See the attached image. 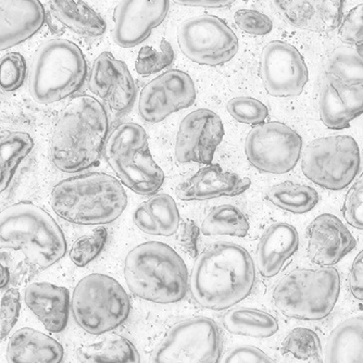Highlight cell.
<instances>
[{"instance_id":"6da1fadb","label":"cell","mask_w":363,"mask_h":363,"mask_svg":"<svg viewBox=\"0 0 363 363\" xmlns=\"http://www.w3.org/2000/svg\"><path fill=\"white\" fill-rule=\"evenodd\" d=\"M256 279L250 252L233 242H216L196 259L191 275L194 301L210 310H225L250 295Z\"/></svg>"},{"instance_id":"9a60e30c","label":"cell","mask_w":363,"mask_h":363,"mask_svg":"<svg viewBox=\"0 0 363 363\" xmlns=\"http://www.w3.org/2000/svg\"><path fill=\"white\" fill-rule=\"evenodd\" d=\"M195 99L193 79L183 71H167L143 89L138 112L144 121L158 123L170 114L191 107Z\"/></svg>"},{"instance_id":"52a82bcc","label":"cell","mask_w":363,"mask_h":363,"mask_svg":"<svg viewBox=\"0 0 363 363\" xmlns=\"http://www.w3.org/2000/svg\"><path fill=\"white\" fill-rule=\"evenodd\" d=\"M340 293V277L336 269H296L275 287L273 301L285 317L320 321L331 315Z\"/></svg>"},{"instance_id":"3957f363","label":"cell","mask_w":363,"mask_h":363,"mask_svg":"<svg viewBox=\"0 0 363 363\" xmlns=\"http://www.w3.org/2000/svg\"><path fill=\"white\" fill-rule=\"evenodd\" d=\"M50 205L65 221L77 225H103L116 221L128 206L121 183L106 173H87L59 182Z\"/></svg>"},{"instance_id":"7a4b0ae2","label":"cell","mask_w":363,"mask_h":363,"mask_svg":"<svg viewBox=\"0 0 363 363\" xmlns=\"http://www.w3.org/2000/svg\"><path fill=\"white\" fill-rule=\"evenodd\" d=\"M109 132L105 107L95 97L81 95L63 108L50 142V158L65 173L97 164Z\"/></svg>"},{"instance_id":"f6af8a7d","label":"cell","mask_w":363,"mask_h":363,"mask_svg":"<svg viewBox=\"0 0 363 363\" xmlns=\"http://www.w3.org/2000/svg\"><path fill=\"white\" fill-rule=\"evenodd\" d=\"M220 363H277L259 348L250 345H240L230 348Z\"/></svg>"},{"instance_id":"5b68a950","label":"cell","mask_w":363,"mask_h":363,"mask_svg":"<svg viewBox=\"0 0 363 363\" xmlns=\"http://www.w3.org/2000/svg\"><path fill=\"white\" fill-rule=\"evenodd\" d=\"M0 250H20L30 266L46 270L67 254V242L48 212L23 201L0 211Z\"/></svg>"},{"instance_id":"c3c4849f","label":"cell","mask_w":363,"mask_h":363,"mask_svg":"<svg viewBox=\"0 0 363 363\" xmlns=\"http://www.w3.org/2000/svg\"><path fill=\"white\" fill-rule=\"evenodd\" d=\"M182 6H189V7H203V8H223L232 5L233 1H220V0H191V1H175Z\"/></svg>"},{"instance_id":"83f0119b","label":"cell","mask_w":363,"mask_h":363,"mask_svg":"<svg viewBox=\"0 0 363 363\" xmlns=\"http://www.w3.org/2000/svg\"><path fill=\"white\" fill-rule=\"evenodd\" d=\"M324 363H363V318L345 320L334 328Z\"/></svg>"},{"instance_id":"ac0fdd59","label":"cell","mask_w":363,"mask_h":363,"mask_svg":"<svg viewBox=\"0 0 363 363\" xmlns=\"http://www.w3.org/2000/svg\"><path fill=\"white\" fill-rule=\"evenodd\" d=\"M89 89L118 113L128 112L135 101V83L128 65L108 52L94 61Z\"/></svg>"},{"instance_id":"d6a6232c","label":"cell","mask_w":363,"mask_h":363,"mask_svg":"<svg viewBox=\"0 0 363 363\" xmlns=\"http://www.w3.org/2000/svg\"><path fill=\"white\" fill-rule=\"evenodd\" d=\"M34 140L26 132L0 135V194L9 187L16 169L34 148Z\"/></svg>"},{"instance_id":"ffe728a7","label":"cell","mask_w":363,"mask_h":363,"mask_svg":"<svg viewBox=\"0 0 363 363\" xmlns=\"http://www.w3.org/2000/svg\"><path fill=\"white\" fill-rule=\"evenodd\" d=\"M273 5L285 21L301 30L330 33L342 23L340 0H279Z\"/></svg>"},{"instance_id":"cb8c5ba5","label":"cell","mask_w":363,"mask_h":363,"mask_svg":"<svg viewBox=\"0 0 363 363\" xmlns=\"http://www.w3.org/2000/svg\"><path fill=\"white\" fill-rule=\"evenodd\" d=\"M298 246V232L291 224L277 222L269 226L257 246V264L262 277L279 274Z\"/></svg>"},{"instance_id":"d590c367","label":"cell","mask_w":363,"mask_h":363,"mask_svg":"<svg viewBox=\"0 0 363 363\" xmlns=\"http://www.w3.org/2000/svg\"><path fill=\"white\" fill-rule=\"evenodd\" d=\"M282 352L298 360L308 361V363H324L321 340L318 334L309 328L293 330L283 340Z\"/></svg>"},{"instance_id":"4316f807","label":"cell","mask_w":363,"mask_h":363,"mask_svg":"<svg viewBox=\"0 0 363 363\" xmlns=\"http://www.w3.org/2000/svg\"><path fill=\"white\" fill-rule=\"evenodd\" d=\"M133 222L144 233L171 236L179 230L181 216L170 195L157 194L136 208Z\"/></svg>"},{"instance_id":"681fc988","label":"cell","mask_w":363,"mask_h":363,"mask_svg":"<svg viewBox=\"0 0 363 363\" xmlns=\"http://www.w3.org/2000/svg\"><path fill=\"white\" fill-rule=\"evenodd\" d=\"M10 281V273L8 269L0 262V289L7 286Z\"/></svg>"},{"instance_id":"ab89813d","label":"cell","mask_w":363,"mask_h":363,"mask_svg":"<svg viewBox=\"0 0 363 363\" xmlns=\"http://www.w3.org/2000/svg\"><path fill=\"white\" fill-rule=\"evenodd\" d=\"M26 77V62L22 55L9 52L0 59V89L14 91L23 85Z\"/></svg>"},{"instance_id":"8992f818","label":"cell","mask_w":363,"mask_h":363,"mask_svg":"<svg viewBox=\"0 0 363 363\" xmlns=\"http://www.w3.org/2000/svg\"><path fill=\"white\" fill-rule=\"evenodd\" d=\"M86 75V59L77 44L67 40H47L30 65V97L40 105L58 103L79 91Z\"/></svg>"},{"instance_id":"7c38bea8","label":"cell","mask_w":363,"mask_h":363,"mask_svg":"<svg viewBox=\"0 0 363 363\" xmlns=\"http://www.w3.org/2000/svg\"><path fill=\"white\" fill-rule=\"evenodd\" d=\"M182 52L198 65H224L238 52V38L223 20L214 16H198L185 20L177 28Z\"/></svg>"},{"instance_id":"f1b7e54d","label":"cell","mask_w":363,"mask_h":363,"mask_svg":"<svg viewBox=\"0 0 363 363\" xmlns=\"http://www.w3.org/2000/svg\"><path fill=\"white\" fill-rule=\"evenodd\" d=\"M48 5L55 18L75 34L91 38L105 34V20L87 4L75 0H52Z\"/></svg>"},{"instance_id":"ba28073f","label":"cell","mask_w":363,"mask_h":363,"mask_svg":"<svg viewBox=\"0 0 363 363\" xmlns=\"http://www.w3.org/2000/svg\"><path fill=\"white\" fill-rule=\"evenodd\" d=\"M104 156L126 187L140 195H155L164 183V172L150 154L148 138L133 122L119 124L108 135Z\"/></svg>"},{"instance_id":"30bf717a","label":"cell","mask_w":363,"mask_h":363,"mask_svg":"<svg viewBox=\"0 0 363 363\" xmlns=\"http://www.w3.org/2000/svg\"><path fill=\"white\" fill-rule=\"evenodd\" d=\"M360 162V150L354 138L326 136L306 146L301 169L305 177L318 186L342 191L356 179Z\"/></svg>"},{"instance_id":"277c9868","label":"cell","mask_w":363,"mask_h":363,"mask_svg":"<svg viewBox=\"0 0 363 363\" xmlns=\"http://www.w3.org/2000/svg\"><path fill=\"white\" fill-rule=\"evenodd\" d=\"M124 277L134 295L160 305L179 303L189 289L184 261L160 242H144L130 250L124 262Z\"/></svg>"},{"instance_id":"9c48e42d","label":"cell","mask_w":363,"mask_h":363,"mask_svg":"<svg viewBox=\"0 0 363 363\" xmlns=\"http://www.w3.org/2000/svg\"><path fill=\"white\" fill-rule=\"evenodd\" d=\"M71 307L73 318L83 331L101 335L113 331L128 320L130 301L116 279L94 273L77 283Z\"/></svg>"},{"instance_id":"60d3db41","label":"cell","mask_w":363,"mask_h":363,"mask_svg":"<svg viewBox=\"0 0 363 363\" xmlns=\"http://www.w3.org/2000/svg\"><path fill=\"white\" fill-rule=\"evenodd\" d=\"M21 296L19 291L10 289L4 294L0 303V338L5 340L19 320Z\"/></svg>"},{"instance_id":"f35d334b","label":"cell","mask_w":363,"mask_h":363,"mask_svg":"<svg viewBox=\"0 0 363 363\" xmlns=\"http://www.w3.org/2000/svg\"><path fill=\"white\" fill-rule=\"evenodd\" d=\"M107 230L104 228L94 230L91 235H85L75 240L71 247L70 259L75 266L85 267L97 258L107 242Z\"/></svg>"},{"instance_id":"484cf974","label":"cell","mask_w":363,"mask_h":363,"mask_svg":"<svg viewBox=\"0 0 363 363\" xmlns=\"http://www.w3.org/2000/svg\"><path fill=\"white\" fill-rule=\"evenodd\" d=\"M63 354L60 342L30 328H20L7 346L8 363H61Z\"/></svg>"},{"instance_id":"f546056e","label":"cell","mask_w":363,"mask_h":363,"mask_svg":"<svg viewBox=\"0 0 363 363\" xmlns=\"http://www.w3.org/2000/svg\"><path fill=\"white\" fill-rule=\"evenodd\" d=\"M222 325L228 333L252 338H268L279 331L273 315L252 308H236L226 312Z\"/></svg>"},{"instance_id":"4fadbf2b","label":"cell","mask_w":363,"mask_h":363,"mask_svg":"<svg viewBox=\"0 0 363 363\" xmlns=\"http://www.w3.org/2000/svg\"><path fill=\"white\" fill-rule=\"evenodd\" d=\"M301 152V136L281 122H264L254 126L245 140V152L250 164L271 174H284L293 170Z\"/></svg>"},{"instance_id":"d6986e66","label":"cell","mask_w":363,"mask_h":363,"mask_svg":"<svg viewBox=\"0 0 363 363\" xmlns=\"http://www.w3.org/2000/svg\"><path fill=\"white\" fill-rule=\"evenodd\" d=\"M308 257L318 266L340 262L357 247L356 238L336 216L323 213L308 226Z\"/></svg>"},{"instance_id":"e575fe53","label":"cell","mask_w":363,"mask_h":363,"mask_svg":"<svg viewBox=\"0 0 363 363\" xmlns=\"http://www.w3.org/2000/svg\"><path fill=\"white\" fill-rule=\"evenodd\" d=\"M250 230L245 214L235 206L222 205L209 212L201 224L206 236L228 235L244 238Z\"/></svg>"},{"instance_id":"bcb514c9","label":"cell","mask_w":363,"mask_h":363,"mask_svg":"<svg viewBox=\"0 0 363 363\" xmlns=\"http://www.w3.org/2000/svg\"><path fill=\"white\" fill-rule=\"evenodd\" d=\"M199 235H201V230L198 228L197 224L194 221L185 222L182 225L181 233L179 236V242L182 248L184 250L189 256L191 258H197L198 252V242H199Z\"/></svg>"},{"instance_id":"603a6c76","label":"cell","mask_w":363,"mask_h":363,"mask_svg":"<svg viewBox=\"0 0 363 363\" xmlns=\"http://www.w3.org/2000/svg\"><path fill=\"white\" fill-rule=\"evenodd\" d=\"M24 301L49 332L59 333L68 325L71 301L65 287L32 283L26 287Z\"/></svg>"},{"instance_id":"ee69618b","label":"cell","mask_w":363,"mask_h":363,"mask_svg":"<svg viewBox=\"0 0 363 363\" xmlns=\"http://www.w3.org/2000/svg\"><path fill=\"white\" fill-rule=\"evenodd\" d=\"M338 38L345 44L363 46V4L352 8L345 16L338 28Z\"/></svg>"},{"instance_id":"5bb4252c","label":"cell","mask_w":363,"mask_h":363,"mask_svg":"<svg viewBox=\"0 0 363 363\" xmlns=\"http://www.w3.org/2000/svg\"><path fill=\"white\" fill-rule=\"evenodd\" d=\"M260 71L264 89L274 97L301 95L309 79L303 55L282 40H273L263 48Z\"/></svg>"},{"instance_id":"b9f144b4","label":"cell","mask_w":363,"mask_h":363,"mask_svg":"<svg viewBox=\"0 0 363 363\" xmlns=\"http://www.w3.org/2000/svg\"><path fill=\"white\" fill-rule=\"evenodd\" d=\"M234 21L242 32L250 35H267L272 30L273 22L267 14L252 9L238 10Z\"/></svg>"},{"instance_id":"2e32d148","label":"cell","mask_w":363,"mask_h":363,"mask_svg":"<svg viewBox=\"0 0 363 363\" xmlns=\"http://www.w3.org/2000/svg\"><path fill=\"white\" fill-rule=\"evenodd\" d=\"M223 138V122L216 112L195 110L187 114L179 125L175 140L177 160L210 166Z\"/></svg>"},{"instance_id":"7bdbcfd3","label":"cell","mask_w":363,"mask_h":363,"mask_svg":"<svg viewBox=\"0 0 363 363\" xmlns=\"http://www.w3.org/2000/svg\"><path fill=\"white\" fill-rule=\"evenodd\" d=\"M342 213L350 225L363 230V173L348 191L342 206Z\"/></svg>"},{"instance_id":"4dcf8cb0","label":"cell","mask_w":363,"mask_h":363,"mask_svg":"<svg viewBox=\"0 0 363 363\" xmlns=\"http://www.w3.org/2000/svg\"><path fill=\"white\" fill-rule=\"evenodd\" d=\"M325 81L345 89L363 87V57L354 47H337L326 61Z\"/></svg>"},{"instance_id":"1f68e13d","label":"cell","mask_w":363,"mask_h":363,"mask_svg":"<svg viewBox=\"0 0 363 363\" xmlns=\"http://www.w3.org/2000/svg\"><path fill=\"white\" fill-rule=\"evenodd\" d=\"M77 357L81 363H140V352L123 336L84 345L77 350Z\"/></svg>"},{"instance_id":"44dd1931","label":"cell","mask_w":363,"mask_h":363,"mask_svg":"<svg viewBox=\"0 0 363 363\" xmlns=\"http://www.w3.org/2000/svg\"><path fill=\"white\" fill-rule=\"evenodd\" d=\"M44 23L45 9L38 0H0V50L26 42Z\"/></svg>"},{"instance_id":"e0dca14e","label":"cell","mask_w":363,"mask_h":363,"mask_svg":"<svg viewBox=\"0 0 363 363\" xmlns=\"http://www.w3.org/2000/svg\"><path fill=\"white\" fill-rule=\"evenodd\" d=\"M169 9L168 0L121 1L113 12L112 40L122 48L142 44L166 20Z\"/></svg>"},{"instance_id":"8fae6325","label":"cell","mask_w":363,"mask_h":363,"mask_svg":"<svg viewBox=\"0 0 363 363\" xmlns=\"http://www.w3.org/2000/svg\"><path fill=\"white\" fill-rule=\"evenodd\" d=\"M222 342L213 320L191 318L173 324L150 357V363H219Z\"/></svg>"},{"instance_id":"836d02e7","label":"cell","mask_w":363,"mask_h":363,"mask_svg":"<svg viewBox=\"0 0 363 363\" xmlns=\"http://www.w3.org/2000/svg\"><path fill=\"white\" fill-rule=\"evenodd\" d=\"M267 197L275 207L295 214L311 211L320 201L319 194L315 189L293 182L274 185L268 191Z\"/></svg>"},{"instance_id":"74e56055","label":"cell","mask_w":363,"mask_h":363,"mask_svg":"<svg viewBox=\"0 0 363 363\" xmlns=\"http://www.w3.org/2000/svg\"><path fill=\"white\" fill-rule=\"evenodd\" d=\"M228 113L240 123L259 125L269 117V109L264 104L252 97H235L228 103Z\"/></svg>"},{"instance_id":"8d00e7d4","label":"cell","mask_w":363,"mask_h":363,"mask_svg":"<svg viewBox=\"0 0 363 363\" xmlns=\"http://www.w3.org/2000/svg\"><path fill=\"white\" fill-rule=\"evenodd\" d=\"M174 61V52L170 43L162 40L158 50L150 46L140 48L135 62L138 74L148 77L164 70Z\"/></svg>"},{"instance_id":"d4e9b609","label":"cell","mask_w":363,"mask_h":363,"mask_svg":"<svg viewBox=\"0 0 363 363\" xmlns=\"http://www.w3.org/2000/svg\"><path fill=\"white\" fill-rule=\"evenodd\" d=\"M319 112L326 128H350L352 121L363 113V87L345 89L325 81L320 95Z\"/></svg>"},{"instance_id":"7dc6e473","label":"cell","mask_w":363,"mask_h":363,"mask_svg":"<svg viewBox=\"0 0 363 363\" xmlns=\"http://www.w3.org/2000/svg\"><path fill=\"white\" fill-rule=\"evenodd\" d=\"M350 287L354 298L363 301V250L352 262L350 275Z\"/></svg>"},{"instance_id":"7402d4cb","label":"cell","mask_w":363,"mask_h":363,"mask_svg":"<svg viewBox=\"0 0 363 363\" xmlns=\"http://www.w3.org/2000/svg\"><path fill=\"white\" fill-rule=\"evenodd\" d=\"M252 182L218 164H210L179 184L177 196L182 201H207L222 196H238L250 189Z\"/></svg>"}]
</instances>
